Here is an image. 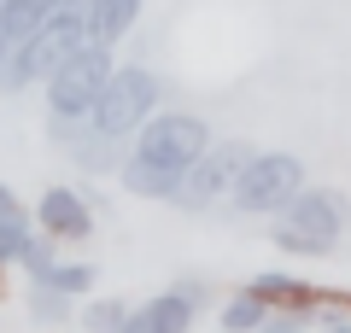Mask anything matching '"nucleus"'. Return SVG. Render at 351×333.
<instances>
[{"label": "nucleus", "mask_w": 351, "mask_h": 333, "mask_svg": "<svg viewBox=\"0 0 351 333\" xmlns=\"http://www.w3.org/2000/svg\"><path fill=\"white\" fill-rule=\"evenodd\" d=\"M158 99H164L158 71H147V64H117V71L106 76L94 111H88V123H94V135H106V140H129L152 111H158Z\"/></svg>", "instance_id": "1"}, {"label": "nucleus", "mask_w": 351, "mask_h": 333, "mask_svg": "<svg viewBox=\"0 0 351 333\" xmlns=\"http://www.w3.org/2000/svg\"><path fill=\"white\" fill-rule=\"evenodd\" d=\"M112 71H117V53H112V47H100V41H82L71 59H59L47 76H41L47 111H59V117H88Z\"/></svg>", "instance_id": "2"}, {"label": "nucleus", "mask_w": 351, "mask_h": 333, "mask_svg": "<svg viewBox=\"0 0 351 333\" xmlns=\"http://www.w3.org/2000/svg\"><path fill=\"white\" fill-rule=\"evenodd\" d=\"M205 147H211V123L193 111H164V106L129 135V152L147 164H164V170H188Z\"/></svg>", "instance_id": "3"}, {"label": "nucleus", "mask_w": 351, "mask_h": 333, "mask_svg": "<svg viewBox=\"0 0 351 333\" xmlns=\"http://www.w3.org/2000/svg\"><path fill=\"white\" fill-rule=\"evenodd\" d=\"M299 187H304V164L293 158V152H252V158L240 164L234 187H228V205L246 210V217H269V210H281Z\"/></svg>", "instance_id": "4"}, {"label": "nucleus", "mask_w": 351, "mask_h": 333, "mask_svg": "<svg viewBox=\"0 0 351 333\" xmlns=\"http://www.w3.org/2000/svg\"><path fill=\"white\" fill-rule=\"evenodd\" d=\"M252 152H258V147H246V140H211V147H205L188 170L176 175L170 205H176V210H211L217 199H228V187H234L240 164H246Z\"/></svg>", "instance_id": "5"}, {"label": "nucleus", "mask_w": 351, "mask_h": 333, "mask_svg": "<svg viewBox=\"0 0 351 333\" xmlns=\"http://www.w3.org/2000/svg\"><path fill=\"white\" fill-rule=\"evenodd\" d=\"M287 228H299V234H311V240H322L328 251L339 246V234L351 228V199L339 193V187H299V193L287 199V205L276 210Z\"/></svg>", "instance_id": "6"}, {"label": "nucleus", "mask_w": 351, "mask_h": 333, "mask_svg": "<svg viewBox=\"0 0 351 333\" xmlns=\"http://www.w3.org/2000/svg\"><path fill=\"white\" fill-rule=\"evenodd\" d=\"M29 222H36L47 240H59V246H76V240L94 234V199H88L82 187H71V182H53L47 193L36 199Z\"/></svg>", "instance_id": "7"}, {"label": "nucleus", "mask_w": 351, "mask_h": 333, "mask_svg": "<svg viewBox=\"0 0 351 333\" xmlns=\"http://www.w3.org/2000/svg\"><path fill=\"white\" fill-rule=\"evenodd\" d=\"M82 41H88V12H82V6H53V12L36 24V36L18 41V47H24L29 71H36V82H41V76H47L59 59H71Z\"/></svg>", "instance_id": "8"}, {"label": "nucleus", "mask_w": 351, "mask_h": 333, "mask_svg": "<svg viewBox=\"0 0 351 333\" xmlns=\"http://www.w3.org/2000/svg\"><path fill=\"white\" fill-rule=\"evenodd\" d=\"M193 316H199V310H193L188 298L158 293V298H147V304H129L123 333H188V328H193Z\"/></svg>", "instance_id": "9"}, {"label": "nucleus", "mask_w": 351, "mask_h": 333, "mask_svg": "<svg viewBox=\"0 0 351 333\" xmlns=\"http://www.w3.org/2000/svg\"><path fill=\"white\" fill-rule=\"evenodd\" d=\"M176 175H182V170H164V164H147V158H135V152H123V164H117L112 182L123 187L129 199H152V205H170Z\"/></svg>", "instance_id": "10"}, {"label": "nucleus", "mask_w": 351, "mask_h": 333, "mask_svg": "<svg viewBox=\"0 0 351 333\" xmlns=\"http://www.w3.org/2000/svg\"><path fill=\"white\" fill-rule=\"evenodd\" d=\"M141 6H147V0H88V41L117 47V41L141 24Z\"/></svg>", "instance_id": "11"}, {"label": "nucleus", "mask_w": 351, "mask_h": 333, "mask_svg": "<svg viewBox=\"0 0 351 333\" xmlns=\"http://www.w3.org/2000/svg\"><path fill=\"white\" fill-rule=\"evenodd\" d=\"M123 152H129V140H106V135H94V129H88V135L76 140V147L64 152V158H71L82 175H117Z\"/></svg>", "instance_id": "12"}, {"label": "nucleus", "mask_w": 351, "mask_h": 333, "mask_svg": "<svg viewBox=\"0 0 351 333\" xmlns=\"http://www.w3.org/2000/svg\"><path fill=\"white\" fill-rule=\"evenodd\" d=\"M76 304H82V298H64V293H53V286H41V281L24 286V316L36 321V328H71Z\"/></svg>", "instance_id": "13"}, {"label": "nucleus", "mask_w": 351, "mask_h": 333, "mask_svg": "<svg viewBox=\"0 0 351 333\" xmlns=\"http://www.w3.org/2000/svg\"><path fill=\"white\" fill-rule=\"evenodd\" d=\"M47 12H53V0H0V36L18 47V41L36 36V24H41Z\"/></svg>", "instance_id": "14"}, {"label": "nucleus", "mask_w": 351, "mask_h": 333, "mask_svg": "<svg viewBox=\"0 0 351 333\" xmlns=\"http://www.w3.org/2000/svg\"><path fill=\"white\" fill-rule=\"evenodd\" d=\"M94 281H100V269L82 263V258H53V269L41 275V286H53V293H64V298H88Z\"/></svg>", "instance_id": "15"}, {"label": "nucleus", "mask_w": 351, "mask_h": 333, "mask_svg": "<svg viewBox=\"0 0 351 333\" xmlns=\"http://www.w3.org/2000/svg\"><path fill=\"white\" fill-rule=\"evenodd\" d=\"M246 293H252V298H263L269 310H276V304H281V310H304V304H311V286L293 281V275H281V269H276V275H258Z\"/></svg>", "instance_id": "16"}, {"label": "nucleus", "mask_w": 351, "mask_h": 333, "mask_svg": "<svg viewBox=\"0 0 351 333\" xmlns=\"http://www.w3.org/2000/svg\"><path fill=\"white\" fill-rule=\"evenodd\" d=\"M123 321H129L123 298H82L76 304V328L82 333H123Z\"/></svg>", "instance_id": "17"}, {"label": "nucleus", "mask_w": 351, "mask_h": 333, "mask_svg": "<svg viewBox=\"0 0 351 333\" xmlns=\"http://www.w3.org/2000/svg\"><path fill=\"white\" fill-rule=\"evenodd\" d=\"M263 316H269V304H263V298L234 293V298L223 304V316H217V321H223V333H258V321H263Z\"/></svg>", "instance_id": "18"}, {"label": "nucleus", "mask_w": 351, "mask_h": 333, "mask_svg": "<svg viewBox=\"0 0 351 333\" xmlns=\"http://www.w3.org/2000/svg\"><path fill=\"white\" fill-rule=\"evenodd\" d=\"M53 258H59V240H47V234L36 228V234L24 240V251H18V263H12V269H24L29 281H41V275L53 269Z\"/></svg>", "instance_id": "19"}, {"label": "nucleus", "mask_w": 351, "mask_h": 333, "mask_svg": "<svg viewBox=\"0 0 351 333\" xmlns=\"http://www.w3.org/2000/svg\"><path fill=\"white\" fill-rule=\"evenodd\" d=\"M29 234H36L29 210H24V217H6V222H0V275L18 263V251H24V240H29Z\"/></svg>", "instance_id": "20"}, {"label": "nucleus", "mask_w": 351, "mask_h": 333, "mask_svg": "<svg viewBox=\"0 0 351 333\" xmlns=\"http://www.w3.org/2000/svg\"><path fill=\"white\" fill-rule=\"evenodd\" d=\"M269 240H276V246L287 251V258H328V246H322V240L299 234V228H287V222H276V228H269Z\"/></svg>", "instance_id": "21"}, {"label": "nucleus", "mask_w": 351, "mask_h": 333, "mask_svg": "<svg viewBox=\"0 0 351 333\" xmlns=\"http://www.w3.org/2000/svg\"><path fill=\"white\" fill-rule=\"evenodd\" d=\"M88 129H94V123H88V117H59V111H47V140H53V147H59V152H71L76 140L88 135Z\"/></svg>", "instance_id": "22"}, {"label": "nucleus", "mask_w": 351, "mask_h": 333, "mask_svg": "<svg viewBox=\"0 0 351 333\" xmlns=\"http://www.w3.org/2000/svg\"><path fill=\"white\" fill-rule=\"evenodd\" d=\"M258 333H304V310H269L258 321Z\"/></svg>", "instance_id": "23"}, {"label": "nucleus", "mask_w": 351, "mask_h": 333, "mask_svg": "<svg viewBox=\"0 0 351 333\" xmlns=\"http://www.w3.org/2000/svg\"><path fill=\"white\" fill-rule=\"evenodd\" d=\"M170 293H176V298H188L193 310H205V298H211V293H205V281H176Z\"/></svg>", "instance_id": "24"}, {"label": "nucleus", "mask_w": 351, "mask_h": 333, "mask_svg": "<svg viewBox=\"0 0 351 333\" xmlns=\"http://www.w3.org/2000/svg\"><path fill=\"white\" fill-rule=\"evenodd\" d=\"M24 210H29V205H24V199H18L6 182H0V222H6V217H24Z\"/></svg>", "instance_id": "25"}, {"label": "nucleus", "mask_w": 351, "mask_h": 333, "mask_svg": "<svg viewBox=\"0 0 351 333\" xmlns=\"http://www.w3.org/2000/svg\"><path fill=\"white\" fill-rule=\"evenodd\" d=\"M322 333H351V321H328V328Z\"/></svg>", "instance_id": "26"}, {"label": "nucleus", "mask_w": 351, "mask_h": 333, "mask_svg": "<svg viewBox=\"0 0 351 333\" xmlns=\"http://www.w3.org/2000/svg\"><path fill=\"white\" fill-rule=\"evenodd\" d=\"M6 47H12V41H6V36H0V59H6Z\"/></svg>", "instance_id": "27"}]
</instances>
